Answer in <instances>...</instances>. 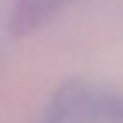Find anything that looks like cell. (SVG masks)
Wrapping results in <instances>:
<instances>
[{"label": "cell", "mask_w": 123, "mask_h": 123, "mask_svg": "<svg viewBox=\"0 0 123 123\" xmlns=\"http://www.w3.org/2000/svg\"><path fill=\"white\" fill-rule=\"evenodd\" d=\"M43 123H98L94 87L83 80H67L54 91Z\"/></svg>", "instance_id": "1"}, {"label": "cell", "mask_w": 123, "mask_h": 123, "mask_svg": "<svg viewBox=\"0 0 123 123\" xmlns=\"http://www.w3.org/2000/svg\"><path fill=\"white\" fill-rule=\"evenodd\" d=\"M73 0H24L13 11L9 20V35L13 38L27 35L51 20Z\"/></svg>", "instance_id": "2"}, {"label": "cell", "mask_w": 123, "mask_h": 123, "mask_svg": "<svg viewBox=\"0 0 123 123\" xmlns=\"http://www.w3.org/2000/svg\"><path fill=\"white\" fill-rule=\"evenodd\" d=\"M94 116L98 123H123V94L94 87Z\"/></svg>", "instance_id": "3"}]
</instances>
